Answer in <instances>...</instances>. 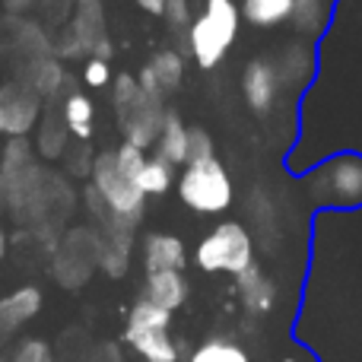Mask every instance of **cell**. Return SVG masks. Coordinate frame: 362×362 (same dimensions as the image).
Masks as SVG:
<instances>
[{"label":"cell","mask_w":362,"mask_h":362,"mask_svg":"<svg viewBox=\"0 0 362 362\" xmlns=\"http://www.w3.org/2000/svg\"><path fill=\"white\" fill-rule=\"evenodd\" d=\"M112 108L124 144H134L137 150H150L156 144L165 118V99L146 95L134 74H118L112 80Z\"/></svg>","instance_id":"1"},{"label":"cell","mask_w":362,"mask_h":362,"mask_svg":"<svg viewBox=\"0 0 362 362\" xmlns=\"http://www.w3.org/2000/svg\"><path fill=\"white\" fill-rule=\"evenodd\" d=\"M238 19L242 13H238L235 0H204V10L194 16L185 38L187 54L197 61L200 70H213L229 54L238 35Z\"/></svg>","instance_id":"2"},{"label":"cell","mask_w":362,"mask_h":362,"mask_svg":"<svg viewBox=\"0 0 362 362\" xmlns=\"http://www.w3.org/2000/svg\"><path fill=\"white\" fill-rule=\"evenodd\" d=\"M194 261L200 270L206 274H232L238 276L245 267L255 264V238L245 229L242 223L229 219V223H219L213 232H206L200 238L197 251H194Z\"/></svg>","instance_id":"3"},{"label":"cell","mask_w":362,"mask_h":362,"mask_svg":"<svg viewBox=\"0 0 362 362\" xmlns=\"http://www.w3.org/2000/svg\"><path fill=\"white\" fill-rule=\"evenodd\" d=\"M178 197L194 213H223L232 206V178L226 165L216 156L187 163L185 172L178 175Z\"/></svg>","instance_id":"4"},{"label":"cell","mask_w":362,"mask_h":362,"mask_svg":"<svg viewBox=\"0 0 362 362\" xmlns=\"http://www.w3.org/2000/svg\"><path fill=\"white\" fill-rule=\"evenodd\" d=\"M169 325H172V312L140 299L134 302L131 315H127L124 344L146 362H175L178 346L169 337Z\"/></svg>","instance_id":"5"},{"label":"cell","mask_w":362,"mask_h":362,"mask_svg":"<svg viewBox=\"0 0 362 362\" xmlns=\"http://www.w3.org/2000/svg\"><path fill=\"white\" fill-rule=\"evenodd\" d=\"M89 185L95 187V194L102 197V204L115 213L118 219H124L127 226L137 229L140 216H144L146 197L137 187V181L127 178L115 163V150H102L93 159V172H89Z\"/></svg>","instance_id":"6"},{"label":"cell","mask_w":362,"mask_h":362,"mask_svg":"<svg viewBox=\"0 0 362 362\" xmlns=\"http://www.w3.org/2000/svg\"><path fill=\"white\" fill-rule=\"evenodd\" d=\"M99 267V232L93 226L67 229L51 248V276L64 289H80Z\"/></svg>","instance_id":"7"},{"label":"cell","mask_w":362,"mask_h":362,"mask_svg":"<svg viewBox=\"0 0 362 362\" xmlns=\"http://www.w3.org/2000/svg\"><path fill=\"white\" fill-rule=\"evenodd\" d=\"M308 194L315 204L327 206H359L362 204V156L340 153L321 163L308 175Z\"/></svg>","instance_id":"8"},{"label":"cell","mask_w":362,"mask_h":362,"mask_svg":"<svg viewBox=\"0 0 362 362\" xmlns=\"http://www.w3.org/2000/svg\"><path fill=\"white\" fill-rule=\"evenodd\" d=\"M42 95L29 89L23 80L0 83V134L4 137H25L35 131L42 118Z\"/></svg>","instance_id":"9"},{"label":"cell","mask_w":362,"mask_h":362,"mask_svg":"<svg viewBox=\"0 0 362 362\" xmlns=\"http://www.w3.org/2000/svg\"><path fill=\"white\" fill-rule=\"evenodd\" d=\"M67 29H70V35L76 38V45L83 48V54L112 61L115 48H112V38H108V29H105L102 0H76L74 19H70Z\"/></svg>","instance_id":"10"},{"label":"cell","mask_w":362,"mask_h":362,"mask_svg":"<svg viewBox=\"0 0 362 362\" xmlns=\"http://www.w3.org/2000/svg\"><path fill=\"white\" fill-rule=\"evenodd\" d=\"M280 89H283V83H280V74H276L274 57H255L242 70V95L257 118L274 112Z\"/></svg>","instance_id":"11"},{"label":"cell","mask_w":362,"mask_h":362,"mask_svg":"<svg viewBox=\"0 0 362 362\" xmlns=\"http://www.w3.org/2000/svg\"><path fill=\"white\" fill-rule=\"evenodd\" d=\"M42 302H45V296L35 283H25V286H16L6 296H0V346L16 340V334L29 321L38 318Z\"/></svg>","instance_id":"12"},{"label":"cell","mask_w":362,"mask_h":362,"mask_svg":"<svg viewBox=\"0 0 362 362\" xmlns=\"http://www.w3.org/2000/svg\"><path fill=\"white\" fill-rule=\"evenodd\" d=\"M19 80L29 89H35L42 99L51 102L67 89V70H64V64L57 61L54 54H45V57H35V61L23 64V67H19Z\"/></svg>","instance_id":"13"},{"label":"cell","mask_w":362,"mask_h":362,"mask_svg":"<svg viewBox=\"0 0 362 362\" xmlns=\"http://www.w3.org/2000/svg\"><path fill=\"white\" fill-rule=\"evenodd\" d=\"M235 280H238V296H242V305L248 308L251 315H267L270 308L276 305V283L270 280V276L264 274L257 264L245 267Z\"/></svg>","instance_id":"14"},{"label":"cell","mask_w":362,"mask_h":362,"mask_svg":"<svg viewBox=\"0 0 362 362\" xmlns=\"http://www.w3.org/2000/svg\"><path fill=\"white\" fill-rule=\"evenodd\" d=\"M187 261L185 242L169 232H153L144 242V267L146 274H159V270H181Z\"/></svg>","instance_id":"15"},{"label":"cell","mask_w":362,"mask_h":362,"mask_svg":"<svg viewBox=\"0 0 362 362\" xmlns=\"http://www.w3.org/2000/svg\"><path fill=\"white\" fill-rule=\"evenodd\" d=\"M144 299L153 305L165 308V312H175L185 305L187 299V280L181 270H159V274H146V289Z\"/></svg>","instance_id":"16"},{"label":"cell","mask_w":362,"mask_h":362,"mask_svg":"<svg viewBox=\"0 0 362 362\" xmlns=\"http://www.w3.org/2000/svg\"><path fill=\"white\" fill-rule=\"evenodd\" d=\"M67 146H70V131L61 118V105L42 108V118L35 124V150L45 159H61Z\"/></svg>","instance_id":"17"},{"label":"cell","mask_w":362,"mask_h":362,"mask_svg":"<svg viewBox=\"0 0 362 362\" xmlns=\"http://www.w3.org/2000/svg\"><path fill=\"white\" fill-rule=\"evenodd\" d=\"M274 64H276V74H280L283 86L299 89V86H305L308 76H312L315 54H312V48H308L305 42H289V45H283L280 57H276Z\"/></svg>","instance_id":"18"},{"label":"cell","mask_w":362,"mask_h":362,"mask_svg":"<svg viewBox=\"0 0 362 362\" xmlns=\"http://www.w3.org/2000/svg\"><path fill=\"white\" fill-rule=\"evenodd\" d=\"M61 118L67 124L74 140H89L93 137V121H95V105L86 93L80 89H67L61 99Z\"/></svg>","instance_id":"19"},{"label":"cell","mask_w":362,"mask_h":362,"mask_svg":"<svg viewBox=\"0 0 362 362\" xmlns=\"http://www.w3.org/2000/svg\"><path fill=\"white\" fill-rule=\"evenodd\" d=\"M156 156L165 159L169 165H185L187 163V127L181 124L178 112L165 108V118L163 127H159V137H156Z\"/></svg>","instance_id":"20"},{"label":"cell","mask_w":362,"mask_h":362,"mask_svg":"<svg viewBox=\"0 0 362 362\" xmlns=\"http://www.w3.org/2000/svg\"><path fill=\"white\" fill-rule=\"evenodd\" d=\"M242 19L257 29H274L286 23L293 13V0H242Z\"/></svg>","instance_id":"21"},{"label":"cell","mask_w":362,"mask_h":362,"mask_svg":"<svg viewBox=\"0 0 362 362\" xmlns=\"http://www.w3.org/2000/svg\"><path fill=\"white\" fill-rule=\"evenodd\" d=\"M146 67L153 70V76H156V83L163 86V93H175L181 86V80H185V54L175 48H159L156 54L150 57V64Z\"/></svg>","instance_id":"22"},{"label":"cell","mask_w":362,"mask_h":362,"mask_svg":"<svg viewBox=\"0 0 362 362\" xmlns=\"http://www.w3.org/2000/svg\"><path fill=\"white\" fill-rule=\"evenodd\" d=\"M331 16V4L327 0H293V29L299 35H321Z\"/></svg>","instance_id":"23"},{"label":"cell","mask_w":362,"mask_h":362,"mask_svg":"<svg viewBox=\"0 0 362 362\" xmlns=\"http://www.w3.org/2000/svg\"><path fill=\"white\" fill-rule=\"evenodd\" d=\"M172 181H175V165H169L159 156H146L144 169H140V175H137V187L144 191V197H159V194H165L172 187Z\"/></svg>","instance_id":"24"},{"label":"cell","mask_w":362,"mask_h":362,"mask_svg":"<svg viewBox=\"0 0 362 362\" xmlns=\"http://www.w3.org/2000/svg\"><path fill=\"white\" fill-rule=\"evenodd\" d=\"M248 213L255 219V229L261 235V242L267 238V245H274L276 238V210H274V200L264 187H255L251 191V200H248Z\"/></svg>","instance_id":"25"},{"label":"cell","mask_w":362,"mask_h":362,"mask_svg":"<svg viewBox=\"0 0 362 362\" xmlns=\"http://www.w3.org/2000/svg\"><path fill=\"white\" fill-rule=\"evenodd\" d=\"M191 362H251V359L238 344L223 340V337H213V340H206V344H200L197 350H194Z\"/></svg>","instance_id":"26"},{"label":"cell","mask_w":362,"mask_h":362,"mask_svg":"<svg viewBox=\"0 0 362 362\" xmlns=\"http://www.w3.org/2000/svg\"><path fill=\"white\" fill-rule=\"evenodd\" d=\"M163 19L169 25V32H175L181 38V54H187V29L194 23V13H191V0H165V10H163Z\"/></svg>","instance_id":"27"},{"label":"cell","mask_w":362,"mask_h":362,"mask_svg":"<svg viewBox=\"0 0 362 362\" xmlns=\"http://www.w3.org/2000/svg\"><path fill=\"white\" fill-rule=\"evenodd\" d=\"M6 362H57V356H54V346L45 337H23L13 344Z\"/></svg>","instance_id":"28"},{"label":"cell","mask_w":362,"mask_h":362,"mask_svg":"<svg viewBox=\"0 0 362 362\" xmlns=\"http://www.w3.org/2000/svg\"><path fill=\"white\" fill-rule=\"evenodd\" d=\"M93 146H89V140H76L74 146H67L64 150V163H67V175L74 178H86L89 172H93Z\"/></svg>","instance_id":"29"},{"label":"cell","mask_w":362,"mask_h":362,"mask_svg":"<svg viewBox=\"0 0 362 362\" xmlns=\"http://www.w3.org/2000/svg\"><path fill=\"white\" fill-rule=\"evenodd\" d=\"M115 163H118V169L124 172L127 178L137 181L140 169H144V163H146V150H137L134 144H121L118 150H115Z\"/></svg>","instance_id":"30"},{"label":"cell","mask_w":362,"mask_h":362,"mask_svg":"<svg viewBox=\"0 0 362 362\" xmlns=\"http://www.w3.org/2000/svg\"><path fill=\"white\" fill-rule=\"evenodd\" d=\"M210 156H216L213 153V137L204 127H187V163H200V159H210Z\"/></svg>","instance_id":"31"},{"label":"cell","mask_w":362,"mask_h":362,"mask_svg":"<svg viewBox=\"0 0 362 362\" xmlns=\"http://www.w3.org/2000/svg\"><path fill=\"white\" fill-rule=\"evenodd\" d=\"M83 83L93 89H102L112 83V67H108V61H102V57H89L86 67H83Z\"/></svg>","instance_id":"32"},{"label":"cell","mask_w":362,"mask_h":362,"mask_svg":"<svg viewBox=\"0 0 362 362\" xmlns=\"http://www.w3.org/2000/svg\"><path fill=\"white\" fill-rule=\"evenodd\" d=\"M137 86L144 89L146 95H156V99H165L163 86H159V83H156V76H153V70H150V67H144V70H140V74H137Z\"/></svg>","instance_id":"33"},{"label":"cell","mask_w":362,"mask_h":362,"mask_svg":"<svg viewBox=\"0 0 362 362\" xmlns=\"http://www.w3.org/2000/svg\"><path fill=\"white\" fill-rule=\"evenodd\" d=\"M134 4L144 13H150V16H163V10H165V0H134Z\"/></svg>","instance_id":"34"},{"label":"cell","mask_w":362,"mask_h":362,"mask_svg":"<svg viewBox=\"0 0 362 362\" xmlns=\"http://www.w3.org/2000/svg\"><path fill=\"white\" fill-rule=\"evenodd\" d=\"M6 248H10V235H6L4 223H0V261H4V257H6Z\"/></svg>","instance_id":"35"},{"label":"cell","mask_w":362,"mask_h":362,"mask_svg":"<svg viewBox=\"0 0 362 362\" xmlns=\"http://www.w3.org/2000/svg\"><path fill=\"white\" fill-rule=\"evenodd\" d=\"M0 210H6V194H4V185H0Z\"/></svg>","instance_id":"36"},{"label":"cell","mask_w":362,"mask_h":362,"mask_svg":"<svg viewBox=\"0 0 362 362\" xmlns=\"http://www.w3.org/2000/svg\"><path fill=\"white\" fill-rule=\"evenodd\" d=\"M286 362H296V359H286Z\"/></svg>","instance_id":"37"}]
</instances>
